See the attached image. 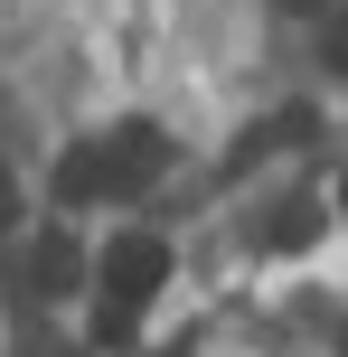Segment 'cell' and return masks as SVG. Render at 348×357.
I'll return each instance as SVG.
<instances>
[{
    "label": "cell",
    "instance_id": "obj_1",
    "mask_svg": "<svg viewBox=\"0 0 348 357\" xmlns=\"http://www.w3.org/2000/svg\"><path fill=\"white\" fill-rule=\"evenodd\" d=\"M94 151H104V197H142L151 178L169 169V142H160V123H113Z\"/></svg>",
    "mask_w": 348,
    "mask_h": 357
},
{
    "label": "cell",
    "instance_id": "obj_2",
    "mask_svg": "<svg viewBox=\"0 0 348 357\" xmlns=\"http://www.w3.org/2000/svg\"><path fill=\"white\" fill-rule=\"evenodd\" d=\"M160 282H169V245H160V235H113V245H104V291L123 310H142Z\"/></svg>",
    "mask_w": 348,
    "mask_h": 357
},
{
    "label": "cell",
    "instance_id": "obj_3",
    "mask_svg": "<svg viewBox=\"0 0 348 357\" xmlns=\"http://www.w3.org/2000/svg\"><path fill=\"white\" fill-rule=\"evenodd\" d=\"M75 282H85V245H75L66 226H47V235L29 245V291H38V301H66Z\"/></svg>",
    "mask_w": 348,
    "mask_h": 357
},
{
    "label": "cell",
    "instance_id": "obj_4",
    "mask_svg": "<svg viewBox=\"0 0 348 357\" xmlns=\"http://www.w3.org/2000/svg\"><path fill=\"white\" fill-rule=\"evenodd\" d=\"M94 197H104V151L75 142L66 160H56V207H94Z\"/></svg>",
    "mask_w": 348,
    "mask_h": 357
},
{
    "label": "cell",
    "instance_id": "obj_5",
    "mask_svg": "<svg viewBox=\"0 0 348 357\" xmlns=\"http://www.w3.org/2000/svg\"><path fill=\"white\" fill-rule=\"evenodd\" d=\"M311 235H320V207H301V197H292V207L273 216V254H301Z\"/></svg>",
    "mask_w": 348,
    "mask_h": 357
},
{
    "label": "cell",
    "instance_id": "obj_6",
    "mask_svg": "<svg viewBox=\"0 0 348 357\" xmlns=\"http://www.w3.org/2000/svg\"><path fill=\"white\" fill-rule=\"evenodd\" d=\"M94 339H104V348H132V339H142V310L104 301V310H94Z\"/></svg>",
    "mask_w": 348,
    "mask_h": 357
},
{
    "label": "cell",
    "instance_id": "obj_7",
    "mask_svg": "<svg viewBox=\"0 0 348 357\" xmlns=\"http://www.w3.org/2000/svg\"><path fill=\"white\" fill-rule=\"evenodd\" d=\"M320 56H330V66H339V75H348V10H339V19H330V29H320Z\"/></svg>",
    "mask_w": 348,
    "mask_h": 357
},
{
    "label": "cell",
    "instance_id": "obj_8",
    "mask_svg": "<svg viewBox=\"0 0 348 357\" xmlns=\"http://www.w3.org/2000/svg\"><path fill=\"white\" fill-rule=\"evenodd\" d=\"M19 226V188H10V169H0V235Z\"/></svg>",
    "mask_w": 348,
    "mask_h": 357
},
{
    "label": "cell",
    "instance_id": "obj_9",
    "mask_svg": "<svg viewBox=\"0 0 348 357\" xmlns=\"http://www.w3.org/2000/svg\"><path fill=\"white\" fill-rule=\"evenodd\" d=\"M282 10H330V0H282Z\"/></svg>",
    "mask_w": 348,
    "mask_h": 357
},
{
    "label": "cell",
    "instance_id": "obj_10",
    "mask_svg": "<svg viewBox=\"0 0 348 357\" xmlns=\"http://www.w3.org/2000/svg\"><path fill=\"white\" fill-rule=\"evenodd\" d=\"M339 216H348V178H339Z\"/></svg>",
    "mask_w": 348,
    "mask_h": 357
},
{
    "label": "cell",
    "instance_id": "obj_11",
    "mask_svg": "<svg viewBox=\"0 0 348 357\" xmlns=\"http://www.w3.org/2000/svg\"><path fill=\"white\" fill-rule=\"evenodd\" d=\"M339 348H348V339H339Z\"/></svg>",
    "mask_w": 348,
    "mask_h": 357
}]
</instances>
